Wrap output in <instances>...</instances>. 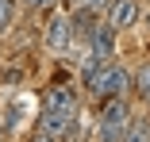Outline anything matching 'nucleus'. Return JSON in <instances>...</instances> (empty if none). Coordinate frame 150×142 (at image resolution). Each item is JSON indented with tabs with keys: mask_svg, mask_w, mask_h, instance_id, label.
I'll return each instance as SVG.
<instances>
[{
	"mask_svg": "<svg viewBox=\"0 0 150 142\" xmlns=\"http://www.w3.org/2000/svg\"><path fill=\"white\" fill-rule=\"evenodd\" d=\"M16 19V0H0V31H8Z\"/></svg>",
	"mask_w": 150,
	"mask_h": 142,
	"instance_id": "obj_9",
	"label": "nucleus"
},
{
	"mask_svg": "<svg viewBox=\"0 0 150 142\" xmlns=\"http://www.w3.org/2000/svg\"><path fill=\"white\" fill-rule=\"evenodd\" d=\"M104 12H108L104 19L115 27V31H123V27H135V23H139V4H135V0H112Z\"/></svg>",
	"mask_w": 150,
	"mask_h": 142,
	"instance_id": "obj_5",
	"label": "nucleus"
},
{
	"mask_svg": "<svg viewBox=\"0 0 150 142\" xmlns=\"http://www.w3.org/2000/svg\"><path fill=\"white\" fill-rule=\"evenodd\" d=\"M146 19H150V15H146Z\"/></svg>",
	"mask_w": 150,
	"mask_h": 142,
	"instance_id": "obj_14",
	"label": "nucleus"
},
{
	"mask_svg": "<svg viewBox=\"0 0 150 142\" xmlns=\"http://www.w3.org/2000/svg\"><path fill=\"white\" fill-rule=\"evenodd\" d=\"M123 84H127V69L115 65V62H104L93 77H88V89H93L96 96H104V100L119 96V92H123Z\"/></svg>",
	"mask_w": 150,
	"mask_h": 142,
	"instance_id": "obj_3",
	"label": "nucleus"
},
{
	"mask_svg": "<svg viewBox=\"0 0 150 142\" xmlns=\"http://www.w3.org/2000/svg\"><path fill=\"white\" fill-rule=\"evenodd\" d=\"M127 108H123V100L119 96H112L104 108H100V119H96V134H100V142H119L123 138V131H127Z\"/></svg>",
	"mask_w": 150,
	"mask_h": 142,
	"instance_id": "obj_2",
	"label": "nucleus"
},
{
	"mask_svg": "<svg viewBox=\"0 0 150 142\" xmlns=\"http://www.w3.org/2000/svg\"><path fill=\"white\" fill-rule=\"evenodd\" d=\"M88 42H93V54H88V58L93 62H112V50H115V27L104 19V23H96L93 27V35H88Z\"/></svg>",
	"mask_w": 150,
	"mask_h": 142,
	"instance_id": "obj_4",
	"label": "nucleus"
},
{
	"mask_svg": "<svg viewBox=\"0 0 150 142\" xmlns=\"http://www.w3.org/2000/svg\"><path fill=\"white\" fill-rule=\"evenodd\" d=\"M119 142H150V123H146V119L127 123V131H123V138H119Z\"/></svg>",
	"mask_w": 150,
	"mask_h": 142,
	"instance_id": "obj_7",
	"label": "nucleus"
},
{
	"mask_svg": "<svg viewBox=\"0 0 150 142\" xmlns=\"http://www.w3.org/2000/svg\"><path fill=\"white\" fill-rule=\"evenodd\" d=\"M31 142H62V134H50V131H42V127H39Z\"/></svg>",
	"mask_w": 150,
	"mask_h": 142,
	"instance_id": "obj_11",
	"label": "nucleus"
},
{
	"mask_svg": "<svg viewBox=\"0 0 150 142\" xmlns=\"http://www.w3.org/2000/svg\"><path fill=\"white\" fill-rule=\"evenodd\" d=\"M77 4H81V8H88V12H104L112 0H77Z\"/></svg>",
	"mask_w": 150,
	"mask_h": 142,
	"instance_id": "obj_10",
	"label": "nucleus"
},
{
	"mask_svg": "<svg viewBox=\"0 0 150 142\" xmlns=\"http://www.w3.org/2000/svg\"><path fill=\"white\" fill-rule=\"evenodd\" d=\"M31 8H54V0H27Z\"/></svg>",
	"mask_w": 150,
	"mask_h": 142,
	"instance_id": "obj_12",
	"label": "nucleus"
},
{
	"mask_svg": "<svg viewBox=\"0 0 150 142\" xmlns=\"http://www.w3.org/2000/svg\"><path fill=\"white\" fill-rule=\"evenodd\" d=\"M69 42H73V19L54 15L50 27H46V46H50V50H66Z\"/></svg>",
	"mask_w": 150,
	"mask_h": 142,
	"instance_id": "obj_6",
	"label": "nucleus"
},
{
	"mask_svg": "<svg viewBox=\"0 0 150 142\" xmlns=\"http://www.w3.org/2000/svg\"><path fill=\"white\" fill-rule=\"evenodd\" d=\"M135 89H139V96L150 104V65H142V69H139V77H135Z\"/></svg>",
	"mask_w": 150,
	"mask_h": 142,
	"instance_id": "obj_8",
	"label": "nucleus"
},
{
	"mask_svg": "<svg viewBox=\"0 0 150 142\" xmlns=\"http://www.w3.org/2000/svg\"><path fill=\"white\" fill-rule=\"evenodd\" d=\"M0 134H4V123H0Z\"/></svg>",
	"mask_w": 150,
	"mask_h": 142,
	"instance_id": "obj_13",
	"label": "nucleus"
},
{
	"mask_svg": "<svg viewBox=\"0 0 150 142\" xmlns=\"http://www.w3.org/2000/svg\"><path fill=\"white\" fill-rule=\"evenodd\" d=\"M73 123H77V96H73V89L58 84V89H50L42 96V119H39V127L50 131V134H66V131H73Z\"/></svg>",
	"mask_w": 150,
	"mask_h": 142,
	"instance_id": "obj_1",
	"label": "nucleus"
}]
</instances>
